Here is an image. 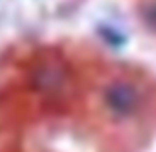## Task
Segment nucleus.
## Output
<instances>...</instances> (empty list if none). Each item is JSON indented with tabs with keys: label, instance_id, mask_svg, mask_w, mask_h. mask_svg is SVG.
I'll return each instance as SVG.
<instances>
[{
	"label": "nucleus",
	"instance_id": "nucleus-1",
	"mask_svg": "<svg viewBox=\"0 0 156 152\" xmlns=\"http://www.w3.org/2000/svg\"><path fill=\"white\" fill-rule=\"evenodd\" d=\"M136 95L129 85H115L109 91V105L119 113H126L134 107Z\"/></svg>",
	"mask_w": 156,
	"mask_h": 152
}]
</instances>
